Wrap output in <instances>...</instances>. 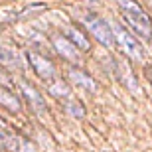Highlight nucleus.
Instances as JSON below:
<instances>
[{
	"mask_svg": "<svg viewBox=\"0 0 152 152\" xmlns=\"http://www.w3.org/2000/svg\"><path fill=\"white\" fill-rule=\"evenodd\" d=\"M0 105H4L8 111H16V113L20 111V101L4 87H0Z\"/></svg>",
	"mask_w": 152,
	"mask_h": 152,
	"instance_id": "11",
	"label": "nucleus"
},
{
	"mask_svg": "<svg viewBox=\"0 0 152 152\" xmlns=\"http://www.w3.org/2000/svg\"><path fill=\"white\" fill-rule=\"evenodd\" d=\"M146 75H148V79L152 81V67H146Z\"/></svg>",
	"mask_w": 152,
	"mask_h": 152,
	"instance_id": "15",
	"label": "nucleus"
},
{
	"mask_svg": "<svg viewBox=\"0 0 152 152\" xmlns=\"http://www.w3.org/2000/svg\"><path fill=\"white\" fill-rule=\"evenodd\" d=\"M20 89H22L24 97L30 101V105H32V109H34L36 113H45V101H44L42 93H39L36 87H32V85L26 83V81H20Z\"/></svg>",
	"mask_w": 152,
	"mask_h": 152,
	"instance_id": "6",
	"label": "nucleus"
},
{
	"mask_svg": "<svg viewBox=\"0 0 152 152\" xmlns=\"http://www.w3.org/2000/svg\"><path fill=\"white\" fill-rule=\"evenodd\" d=\"M67 113L75 118H81V117H85V109H83V105H79V101H69L67 103Z\"/></svg>",
	"mask_w": 152,
	"mask_h": 152,
	"instance_id": "13",
	"label": "nucleus"
},
{
	"mask_svg": "<svg viewBox=\"0 0 152 152\" xmlns=\"http://www.w3.org/2000/svg\"><path fill=\"white\" fill-rule=\"evenodd\" d=\"M51 42H53V48L57 50V53L63 56L65 59H69V61H77L79 59V50L65 38V36H53Z\"/></svg>",
	"mask_w": 152,
	"mask_h": 152,
	"instance_id": "5",
	"label": "nucleus"
},
{
	"mask_svg": "<svg viewBox=\"0 0 152 152\" xmlns=\"http://www.w3.org/2000/svg\"><path fill=\"white\" fill-rule=\"evenodd\" d=\"M0 65H6V67H20V53H18L16 48L6 44H0Z\"/></svg>",
	"mask_w": 152,
	"mask_h": 152,
	"instance_id": "7",
	"label": "nucleus"
},
{
	"mask_svg": "<svg viewBox=\"0 0 152 152\" xmlns=\"http://www.w3.org/2000/svg\"><path fill=\"white\" fill-rule=\"evenodd\" d=\"M50 91H51V95H56V97H67L69 95V87L63 81H57V83H53L50 87Z\"/></svg>",
	"mask_w": 152,
	"mask_h": 152,
	"instance_id": "14",
	"label": "nucleus"
},
{
	"mask_svg": "<svg viewBox=\"0 0 152 152\" xmlns=\"http://www.w3.org/2000/svg\"><path fill=\"white\" fill-rule=\"evenodd\" d=\"M28 59H30L32 69L36 71V75H38V77L45 79V81L53 79V75H56V67H53V63H51L48 57L39 56V53H36V51H30V53H28Z\"/></svg>",
	"mask_w": 152,
	"mask_h": 152,
	"instance_id": "4",
	"label": "nucleus"
},
{
	"mask_svg": "<svg viewBox=\"0 0 152 152\" xmlns=\"http://www.w3.org/2000/svg\"><path fill=\"white\" fill-rule=\"evenodd\" d=\"M117 67H118V69H117V73L121 75V81L129 85V89L132 91V93H136V91H138V87H136V79H134V75L130 73V69H129V67H124V63H121V61L117 63Z\"/></svg>",
	"mask_w": 152,
	"mask_h": 152,
	"instance_id": "10",
	"label": "nucleus"
},
{
	"mask_svg": "<svg viewBox=\"0 0 152 152\" xmlns=\"http://www.w3.org/2000/svg\"><path fill=\"white\" fill-rule=\"evenodd\" d=\"M118 8L134 34L144 42H152V18L148 16V12L142 10V6L134 0H118Z\"/></svg>",
	"mask_w": 152,
	"mask_h": 152,
	"instance_id": "1",
	"label": "nucleus"
},
{
	"mask_svg": "<svg viewBox=\"0 0 152 152\" xmlns=\"http://www.w3.org/2000/svg\"><path fill=\"white\" fill-rule=\"evenodd\" d=\"M83 24H85V28L89 30L105 48H111V45L115 44L113 30H111V26H109L101 16H97L93 12H87V14H83Z\"/></svg>",
	"mask_w": 152,
	"mask_h": 152,
	"instance_id": "3",
	"label": "nucleus"
},
{
	"mask_svg": "<svg viewBox=\"0 0 152 152\" xmlns=\"http://www.w3.org/2000/svg\"><path fill=\"white\" fill-rule=\"evenodd\" d=\"M63 32H65V38H67V39L75 45V48H77L79 51H87V50L91 48L89 39L85 38V36L81 34V32H79L75 26H65V28H63Z\"/></svg>",
	"mask_w": 152,
	"mask_h": 152,
	"instance_id": "8",
	"label": "nucleus"
},
{
	"mask_svg": "<svg viewBox=\"0 0 152 152\" xmlns=\"http://www.w3.org/2000/svg\"><path fill=\"white\" fill-rule=\"evenodd\" d=\"M69 77H71V81H73L75 85H79L81 89L89 91V93H95L97 91V83L87 73H83L81 69H69Z\"/></svg>",
	"mask_w": 152,
	"mask_h": 152,
	"instance_id": "9",
	"label": "nucleus"
},
{
	"mask_svg": "<svg viewBox=\"0 0 152 152\" xmlns=\"http://www.w3.org/2000/svg\"><path fill=\"white\" fill-rule=\"evenodd\" d=\"M20 138H16V136L8 134V132H4V130H0V146L2 148H8V150H20Z\"/></svg>",
	"mask_w": 152,
	"mask_h": 152,
	"instance_id": "12",
	"label": "nucleus"
},
{
	"mask_svg": "<svg viewBox=\"0 0 152 152\" xmlns=\"http://www.w3.org/2000/svg\"><path fill=\"white\" fill-rule=\"evenodd\" d=\"M111 30H113L115 42L118 44V48H121L126 56L132 57L134 61H144V48L140 45V42H136V39L132 38L121 24H113Z\"/></svg>",
	"mask_w": 152,
	"mask_h": 152,
	"instance_id": "2",
	"label": "nucleus"
}]
</instances>
